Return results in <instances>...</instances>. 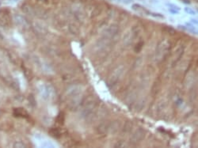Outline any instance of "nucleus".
Listing matches in <instances>:
<instances>
[{
	"mask_svg": "<svg viewBox=\"0 0 198 148\" xmlns=\"http://www.w3.org/2000/svg\"><path fill=\"white\" fill-rule=\"evenodd\" d=\"M14 115L16 117H27L29 115H28L27 112L24 109H16L14 110Z\"/></svg>",
	"mask_w": 198,
	"mask_h": 148,
	"instance_id": "obj_4",
	"label": "nucleus"
},
{
	"mask_svg": "<svg viewBox=\"0 0 198 148\" xmlns=\"http://www.w3.org/2000/svg\"><path fill=\"white\" fill-rule=\"evenodd\" d=\"M37 2H39L40 3L45 4V3H48V0H37Z\"/></svg>",
	"mask_w": 198,
	"mask_h": 148,
	"instance_id": "obj_13",
	"label": "nucleus"
},
{
	"mask_svg": "<svg viewBox=\"0 0 198 148\" xmlns=\"http://www.w3.org/2000/svg\"><path fill=\"white\" fill-rule=\"evenodd\" d=\"M191 22L192 23L193 22V23H194V24H196V25L197 24V19H191Z\"/></svg>",
	"mask_w": 198,
	"mask_h": 148,
	"instance_id": "obj_14",
	"label": "nucleus"
},
{
	"mask_svg": "<svg viewBox=\"0 0 198 148\" xmlns=\"http://www.w3.org/2000/svg\"><path fill=\"white\" fill-rule=\"evenodd\" d=\"M50 134H51L52 136H54V137L59 138L61 136L62 133L59 128H57V127H54V128H52L51 130H50Z\"/></svg>",
	"mask_w": 198,
	"mask_h": 148,
	"instance_id": "obj_5",
	"label": "nucleus"
},
{
	"mask_svg": "<svg viewBox=\"0 0 198 148\" xmlns=\"http://www.w3.org/2000/svg\"><path fill=\"white\" fill-rule=\"evenodd\" d=\"M144 135H145V132L144 131V130H143V129H139V130H137V131L134 133L131 139V140L132 142H135V143H136V142H139L140 140L144 139Z\"/></svg>",
	"mask_w": 198,
	"mask_h": 148,
	"instance_id": "obj_2",
	"label": "nucleus"
},
{
	"mask_svg": "<svg viewBox=\"0 0 198 148\" xmlns=\"http://www.w3.org/2000/svg\"><path fill=\"white\" fill-rule=\"evenodd\" d=\"M169 11H171L172 14H177L178 13V11H176V10H174V9H171V8H169Z\"/></svg>",
	"mask_w": 198,
	"mask_h": 148,
	"instance_id": "obj_12",
	"label": "nucleus"
},
{
	"mask_svg": "<svg viewBox=\"0 0 198 148\" xmlns=\"http://www.w3.org/2000/svg\"><path fill=\"white\" fill-rule=\"evenodd\" d=\"M132 9L133 10V11H144V12H146L147 13V10L146 9H144V7H142V6H140V5H139V4H133L132 6Z\"/></svg>",
	"mask_w": 198,
	"mask_h": 148,
	"instance_id": "obj_6",
	"label": "nucleus"
},
{
	"mask_svg": "<svg viewBox=\"0 0 198 148\" xmlns=\"http://www.w3.org/2000/svg\"><path fill=\"white\" fill-rule=\"evenodd\" d=\"M147 14L149 15H151L152 17H159V18H163V15L161 14H159V13H154V12H149V11H147Z\"/></svg>",
	"mask_w": 198,
	"mask_h": 148,
	"instance_id": "obj_8",
	"label": "nucleus"
},
{
	"mask_svg": "<svg viewBox=\"0 0 198 148\" xmlns=\"http://www.w3.org/2000/svg\"><path fill=\"white\" fill-rule=\"evenodd\" d=\"M169 7H170V8H171V9H174V10H176V11H179L180 10V8L178 7V6H176V5H174V4H169L168 5Z\"/></svg>",
	"mask_w": 198,
	"mask_h": 148,
	"instance_id": "obj_11",
	"label": "nucleus"
},
{
	"mask_svg": "<svg viewBox=\"0 0 198 148\" xmlns=\"http://www.w3.org/2000/svg\"><path fill=\"white\" fill-rule=\"evenodd\" d=\"M142 47H143V44H142V42H140V43L136 46V48H135V51H136V52H140V50H141V48H142Z\"/></svg>",
	"mask_w": 198,
	"mask_h": 148,
	"instance_id": "obj_10",
	"label": "nucleus"
},
{
	"mask_svg": "<svg viewBox=\"0 0 198 148\" xmlns=\"http://www.w3.org/2000/svg\"><path fill=\"white\" fill-rule=\"evenodd\" d=\"M123 1H124V3H129L132 2V0H123Z\"/></svg>",
	"mask_w": 198,
	"mask_h": 148,
	"instance_id": "obj_15",
	"label": "nucleus"
},
{
	"mask_svg": "<svg viewBox=\"0 0 198 148\" xmlns=\"http://www.w3.org/2000/svg\"><path fill=\"white\" fill-rule=\"evenodd\" d=\"M171 44L169 41H163L161 43V45H159V47L157 48V51H156V54L158 53H160V59H162L166 58V56L167 55L168 52H170L171 50Z\"/></svg>",
	"mask_w": 198,
	"mask_h": 148,
	"instance_id": "obj_1",
	"label": "nucleus"
},
{
	"mask_svg": "<svg viewBox=\"0 0 198 148\" xmlns=\"http://www.w3.org/2000/svg\"><path fill=\"white\" fill-rule=\"evenodd\" d=\"M9 12L7 10H2L0 11V24L3 25L4 23H7L9 21Z\"/></svg>",
	"mask_w": 198,
	"mask_h": 148,
	"instance_id": "obj_3",
	"label": "nucleus"
},
{
	"mask_svg": "<svg viewBox=\"0 0 198 148\" xmlns=\"http://www.w3.org/2000/svg\"><path fill=\"white\" fill-rule=\"evenodd\" d=\"M56 122L60 124H64V113H59L57 118H56Z\"/></svg>",
	"mask_w": 198,
	"mask_h": 148,
	"instance_id": "obj_7",
	"label": "nucleus"
},
{
	"mask_svg": "<svg viewBox=\"0 0 198 148\" xmlns=\"http://www.w3.org/2000/svg\"><path fill=\"white\" fill-rule=\"evenodd\" d=\"M140 1H143V2H145V0H140Z\"/></svg>",
	"mask_w": 198,
	"mask_h": 148,
	"instance_id": "obj_16",
	"label": "nucleus"
},
{
	"mask_svg": "<svg viewBox=\"0 0 198 148\" xmlns=\"http://www.w3.org/2000/svg\"><path fill=\"white\" fill-rule=\"evenodd\" d=\"M184 10L187 14H190V15H195V14H196V11H195L194 10H193L192 8H189V7H185Z\"/></svg>",
	"mask_w": 198,
	"mask_h": 148,
	"instance_id": "obj_9",
	"label": "nucleus"
}]
</instances>
